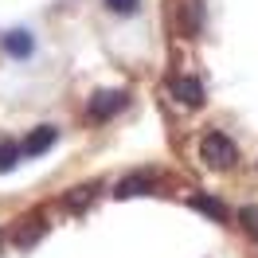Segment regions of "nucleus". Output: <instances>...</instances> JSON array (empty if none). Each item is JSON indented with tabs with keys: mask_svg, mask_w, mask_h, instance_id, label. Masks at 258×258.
<instances>
[{
	"mask_svg": "<svg viewBox=\"0 0 258 258\" xmlns=\"http://www.w3.org/2000/svg\"><path fill=\"white\" fill-rule=\"evenodd\" d=\"M200 157H204L208 168L227 172V168H235V164H239V145H235L227 133H208V137L200 141Z\"/></svg>",
	"mask_w": 258,
	"mask_h": 258,
	"instance_id": "1",
	"label": "nucleus"
},
{
	"mask_svg": "<svg viewBox=\"0 0 258 258\" xmlns=\"http://www.w3.org/2000/svg\"><path fill=\"white\" fill-rule=\"evenodd\" d=\"M125 106H129L125 90H98V94L86 102V117H90V121H110V117H117Z\"/></svg>",
	"mask_w": 258,
	"mask_h": 258,
	"instance_id": "2",
	"label": "nucleus"
},
{
	"mask_svg": "<svg viewBox=\"0 0 258 258\" xmlns=\"http://www.w3.org/2000/svg\"><path fill=\"white\" fill-rule=\"evenodd\" d=\"M47 235V219L43 215H24L16 227H12V242H16L20 250H28V246H35V242Z\"/></svg>",
	"mask_w": 258,
	"mask_h": 258,
	"instance_id": "3",
	"label": "nucleus"
},
{
	"mask_svg": "<svg viewBox=\"0 0 258 258\" xmlns=\"http://www.w3.org/2000/svg\"><path fill=\"white\" fill-rule=\"evenodd\" d=\"M98 196H102V188H98V184H79V188H67L63 208L75 211V215H82V211H90V208L98 204Z\"/></svg>",
	"mask_w": 258,
	"mask_h": 258,
	"instance_id": "4",
	"label": "nucleus"
},
{
	"mask_svg": "<svg viewBox=\"0 0 258 258\" xmlns=\"http://www.w3.org/2000/svg\"><path fill=\"white\" fill-rule=\"evenodd\" d=\"M149 192H157V180L149 172H133V176L117 180V188H113L117 200H133V196H149Z\"/></svg>",
	"mask_w": 258,
	"mask_h": 258,
	"instance_id": "5",
	"label": "nucleus"
},
{
	"mask_svg": "<svg viewBox=\"0 0 258 258\" xmlns=\"http://www.w3.org/2000/svg\"><path fill=\"white\" fill-rule=\"evenodd\" d=\"M55 137H59V133H55L51 125H39V129L28 133V141H24L20 149H24V157H43V153L55 145Z\"/></svg>",
	"mask_w": 258,
	"mask_h": 258,
	"instance_id": "6",
	"label": "nucleus"
},
{
	"mask_svg": "<svg viewBox=\"0 0 258 258\" xmlns=\"http://www.w3.org/2000/svg\"><path fill=\"white\" fill-rule=\"evenodd\" d=\"M172 94L184 102V106H204V82L196 75H184V79L172 82Z\"/></svg>",
	"mask_w": 258,
	"mask_h": 258,
	"instance_id": "7",
	"label": "nucleus"
},
{
	"mask_svg": "<svg viewBox=\"0 0 258 258\" xmlns=\"http://www.w3.org/2000/svg\"><path fill=\"white\" fill-rule=\"evenodd\" d=\"M0 43H4V51H8L12 59H28V55L35 51V43H32V35H28V32H4Z\"/></svg>",
	"mask_w": 258,
	"mask_h": 258,
	"instance_id": "8",
	"label": "nucleus"
},
{
	"mask_svg": "<svg viewBox=\"0 0 258 258\" xmlns=\"http://www.w3.org/2000/svg\"><path fill=\"white\" fill-rule=\"evenodd\" d=\"M188 208L204 211V215L215 219V223H227V208L219 204V200H211V196H188Z\"/></svg>",
	"mask_w": 258,
	"mask_h": 258,
	"instance_id": "9",
	"label": "nucleus"
},
{
	"mask_svg": "<svg viewBox=\"0 0 258 258\" xmlns=\"http://www.w3.org/2000/svg\"><path fill=\"white\" fill-rule=\"evenodd\" d=\"M20 157H24V149H20L16 141H0V172H8Z\"/></svg>",
	"mask_w": 258,
	"mask_h": 258,
	"instance_id": "10",
	"label": "nucleus"
},
{
	"mask_svg": "<svg viewBox=\"0 0 258 258\" xmlns=\"http://www.w3.org/2000/svg\"><path fill=\"white\" fill-rule=\"evenodd\" d=\"M239 223L246 235H254L258 239V204H246V208H239Z\"/></svg>",
	"mask_w": 258,
	"mask_h": 258,
	"instance_id": "11",
	"label": "nucleus"
},
{
	"mask_svg": "<svg viewBox=\"0 0 258 258\" xmlns=\"http://www.w3.org/2000/svg\"><path fill=\"white\" fill-rule=\"evenodd\" d=\"M137 4H141V0H106V8H110V12H121V16L137 12Z\"/></svg>",
	"mask_w": 258,
	"mask_h": 258,
	"instance_id": "12",
	"label": "nucleus"
}]
</instances>
